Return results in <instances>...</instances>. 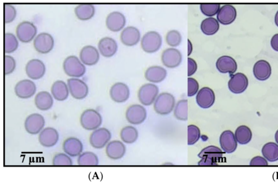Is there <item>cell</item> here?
I'll return each mask as SVG.
<instances>
[{
	"mask_svg": "<svg viewBox=\"0 0 278 183\" xmlns=\"http://www.w3.org/2000/svg\"><path fill=\"white\" fill-rule=\"evenodd\" d=\"M4 52L5 54L13 52L17 50L18 42L14 34L11 33H6L4 36Z\"/></svg>",
	"mask_w": 278,
	"mask_h": 183,
	"instance_id": "40",
	"label": "cell"
},
{
	"mask_svg": "<svg viewBox=\"0 0 278 183\" xmlns=\"http://www.w3.org/2000/svg\"><path fill=\"white\" fill-rule=\"evenodd\" d=\"M53 97L59 102H63L69 94V90L67 84L63 80L55 81L51 87Z\"/></svg>",
	"mask_w": 278,
	"mask_h": 183,
	"instance_id": "32",
	"label": "cell"
},
{
	"mask_svg": "<svg viewBox=\"0 0 278 183\" xmlns=\"http://www.w3.org/2000/svg\"><path fill=\"white\" fill-rule=\"evenodd\" d=\"M147 117V112L145 107L140 104L129 106L126 112V118L128 122L132 124H140L143 123Z\"/></svg>",
	"mask_w": 278,
	"mask_h": 183,
	"instance_id": "12",
	"label": "cell"
},
{
	"mask_svg": "<svg viewBox=\"0 0 278 183\" xmlns=\"http://www.w3.org/2000/svg\"><path fill=\"white\" fill-rule=\"evenodd\" d=\"M248 86V78L245 74L241 72L233 75L228 82V88L234 94H239L244 92Z\"/></svg>",
	"mask_w": 278,
	"mask_h": 183,
	"instance_id": "15",
	"label": "cell"
},
{
	"mask_svg": "<svg viewBox=\"0 0 278 183\" xmlns=\"http://www.w3.org/2000/svg\"><path fill=\"white\" fill-rule=\"evenodd\" d=\"M59 140L57 130L52 128H46L40 132L39 142L42 146L51 148L56 144Z\"/></svg>",
	"mask_w": 278,
	"mask_h": 183,
	"instance_id": "24",
	"label": "cell"
},
{
	"mask_svg": "<svg viewBox=\"0 0 278 183\" xmlns=\"http://www.w3.org/2000/svg\"><path fill=\"white\" fill-rule=\"evenodd\" d=\"M220 144L222 150L227 154H232L236 150L238 142L233 132L230 130L222 132L220 137Z\"/></svg>",
	"mask_w": 278,
	"mask_h": 183,
	"instance_id": "19",
	"label": "cell"
},
{
	"mask_svg": "<svg viewBox=\"0 0 278 183\" xmlns=\"http://www.w3.org/2000/svg\"><path fill=\"white\" fill-rule=\"evenodd\" d=\"M216 68L222 74H233L238 69V64L236 60L229 56H220L216 63Z\"/></svg>",
	"mask_w": 278,
	"mask_h": 183,
	"instance_id": "25",
	"label": "cell"
},
{
	"mask_svg": "<svg viewBox=\"0 0 278 183\" xmlns=\"http://www.w3.org/2000/svg\"><path fill=\"white\" fill-rule=\"evenodd\" d=\"M182 37L180 32L177 30H171L168 32L166 36V42L172 47H176L180 45Z\"/></svg>",
	"mask_w": 278,
	"mask_h": 183,
	"instance_id": "41",
	"label": "cell"
},
{
	"mask_svg": "<svg viewBox=\"0 0 278 183\" xmlns=\"http://www.w3.org/2000/svg\"><path fill=\"white\" fill-rule=\"evenodd\" d=\"M37 28L32 22L24 21L18 24L16 28V34L18 40L23 42H29L36 36Z\"/></svg>",
	"mask_w": 278,
	"mask_h": 183,
	"instance_id": "7",
	"label": "cell"
},
{
	"mask_svg": "<svg viewBox=\"0 0 278 183\" xmlns=\"http://www.w3.org/2000/svg\"><path fill=\"white\" fill-rule=\"evenodd\" d=\"M99 52L105 58H111L117 52L118 46L112 38L106 36L103 38L98 44Z\"/></svg>",
	"mask_w": 278,
	"mask_h": 183,
	"instance_id": "23",
	"label": "cell"
},
{
	"mask_svg": "<svg viewBox=\"0 0 278 183\" xmlns=\"http://www.w3.org/2000/svg\"><path fill=\"white\" fill-rule=\"evenodd\" d=\"M111 138H112V134L108 129L100 128L92 132L89 141L92 148L102 149L108 144Z\"/></svg>",
	"mask_w": 278,
	"mask_h": 183,
	"instance_id": "8",
	"label": "cell"
},
{
	"mask_svg": "<svg viewBox=\"0 0 278 183\" xmlns=\"http://www.w3.org/2000/svg\"><path fill=\"white\" fill-rule=\"evenodd\" d=\"M54 45L53 36L47 32L37 35L33 41V46L37 52L46 54L51 51Z\"/></svg>",
	"mask_w": 278,
	"mask_h": 183,
	"instance_id": "10",
	"label": "cell"
},
{
	"mask_svg": "<svg viewBox=\"0 0 278 183\" xmlns=\"http://www.w3.org/2000/svg\"><path fill=\"white\" fill-rule=\"evenodd\" d=\"M237 11L233 5L225 4L221 8L217 14L218 20L222 24L227 25L236 20Z\"/></svg>",
	"mask_w": 278,
	"mask_h": 183,
	"instance_id": "27",
	"label": "cell"
},
{
	"mask_svg": "<svg viewBox=\"0 0 278 183\" xmlns=\"http://www.w3.org/2000/svg\"><path fill=\"white\" fill-rule=\"evenodd\" d=\"M4 73L5 75L11 74L16 68V62L13 56L6 55L4 58Z\"/></svg>",
	"mask_w": 278,
	"mask_h": 183,
	"instance_id": "46",
	"label": "cell"
},
{
	"mask_svg": "<svg viewBox=\"0 0 278 183\" xmlns=\"http://www.w3.org/2000/svg\"><path fill=\"white\" fill-rule=\"evenodd\" d=\"M130 96V90L125 84L118 82L112 86L110 90V98L117 103L126 102Z\"/></svg>",
	"mask_w": 278,
	"mask_h": 183,
	"instance_id": "17",
	"label": "cell"
},
{
	"mask_svg": "<svg viewBox=\"0 0 278 183\" xmlns=\"http://www.w3.org/2000/svg\"><path fill=\"white\" fill-rule=\"evenodd\" d=\"M138 136V130L131 126L123 128L120 132L121 140L128 144H131L137 141Z\"/></svg>",
	"mask_w": 278,
	"mask_h": 183,
	"instance_id": "37",
	"label": "cell"
},
{
	"mask_svg": "<svg viewBox=\"0 0 278 183\" xmlns=\"http://www.w3.org/2000/svg\"><path fill=\"white\" fill-rule=\"evenodd\" d=\"M79 56L84 64L92 66L100 60V53L94 46H86L81 49Z\"/></svg>",
	"mask_w": 278,
	"mask_h": 183,
	"instance_id": "21",
	"label": "cell"
},
{
	"mask_svg": "<svg viewBox=\"0 0 278 183\" xmlns=\"http://www.w3.org/2000/svg\"><path fill=\"white\" fill-rule=\"evenodd\" d=\"M262 154L268 161L275 162L278 160V144L273 142L266 144L262 148Z\"/></svg>",
	"mask_w": 278,
	"mask_h": 183,
	"instance_id": "35",
	"label": "cell"
},
{
	"mask_svg": "<svg viewBox=\"0 0 278 183\" xmlns=\"http://www.w3.org/2000/svg\"><path fill=\"white\" fill-rule=\"evenodd\" d=\"M271 45L275 51L278 52V34H275L272 38L271 40Z\"/></svg>",
	"mask_w": 278,
	"mask_h": 183,
	"instance_id": "50",
	"label": "cell"
},
{
	"mask_svg": "<svg viewBox=\"0 0 278 183\" xmlns=\"http://www.w3.org/2000/svg\"><path fill=\"white\" fill-rule=\"evenodd\" d=\"M34 102L37 108L46 111L52 108L53 104V97L47 92H40L36 94Z\"/></svg>",
	"mask_w": 278,
	"mask_h": 183,
	"instance_id": "31",
	"label": "cell"
},
{
	"mask_svg": "<svg viewBox=\"0 0 278 183\" xmlns=\"http://www.w3.org/2000/svg\"><path fill=\"white\" fill-rule=\"evenodd\" d=\"M64 152L72 157L81 154L83 150V145L81 140L76 138H67L63 144Z\"/></svg>",
	"mask_w": 278,
	"mask_h": 183,
	"instance_id": "26",
	"label": "cell"
},
{
	"mask_svg": "<svg viewBox=\"0 0 278 183\" xmlns=\"http://www.w3.org/2000/svg\"><path fill=\"white\" fill-rule=\"evenodd\" d=\"M174 116L179 120H187L188 118V102L187 100H179L175 107Z\"/></svg>",
	"mask_w": 278,
	"mask_h": 183,
	"instance_id": "38",
	"label": "cell"
},
{
	"mask_svg": "<svg viewBox=\"0 0 278 183\" xmlns=\"http://www.w3.org/2000/svg\"><path fill=\"white\" fill-rule=\"evenodd\" d=\"M275 140L277 144H278V130L276 132L275 134Z\"/></svg>",
	"mask_w": 278,
	"mask_h": 183,
	"instance_id": "53",
	"label": "cell"
},
{
	"mask_svg": "<svg viewBox=\"0 0 278 183\" xmlns=\"http://www.w3.org/2000/svg\"><path fill=\"white\" fill-rule=\"evenodd\" d=\"M196 102L201 108L208 109L211 108L215 102L214 92L209 87H203L198 92L196 98Z\"/></svg>",
	"mask_w": 278,
	"mask_h": 183,
	"instance_id": "18",
	"label": "cell"
},
{
	"mask_svg": "<svg viewBox=\"0 0 278 183\" xmlns=\"http://www.w3.org/2000/svg\"><path fill=\"white\" fill-rule=\"evenodd\" d=\"M106 26L113 32H119L124 28L126 18L122 12L117 11L111 12L106 18Z\"/></svg>",
	"mask_w": 278,
	"mask_h": 183,
	"instance_id": "20",
	"label": "cell"
},
{
	"mask_svg": "<svg viewBox=\"0 0 278 183\" xmlns=\"http://www.w3.org/2000/svg\"><path fill=\"white\" fill-rule=\"evenodd\" d=\"M141 38L140 30L134 26H128L123 29L120 35V40L125 46H133L139 42Z\"/></svg>",
	"mask_w": 278,
	"mask_h": 183,
	"instance_id": "22",
	"label": "cell"
},
{
	"mask_svg": "<svg viewBox=\"0 0 278 183\" xmlns=\"http://www.w3.org/2000/svg\"><path fill=\"white\" fill-rule=\"evenodd\" d=\"M63 69L65 73L73 78H81L86 72V68L77 56H70L63 62Z\"/></svg>",
	"mask_w": 278,
	"mask_h": 183,
	"instance_id": "3",
	"label": "cell"
},
{
	"mask_svg": "<svg viewBox=\"0 0 278 183\" xmlns=\"http://www.w3.org/2000/svg\"><path fill=\"white\" fill-rule=\"evenodd\" d=\"M106 152L110 159L118 160L125 156L126 148L121 142L114 140L107 144Z\"/></svg>",
	"mask_w": 278,
	"mask_h": 183,
	"instance_id": "28",
	"label": "cell"
},
{
	"mask_svg": "<svg viewBox=\"0 0 278 183\" xmlns=\"http://www.w3.org/2000/svg\"><path fill=\"white\" fill-rule=\"evenodd\" d=\"M220 28L219 22L213 17L203 20L201 24L202 32L207 36H212L217 33Z\"/></svg>",
	"mask_w": 278,
	"mask_h": 183,
	"instance_id": "34",
	"label": "cell"
},
{
	"mask_svg": "<svg viewBox=\"0 0 278 183\" xmlns=\"http://www.w3.org/2000/svg\"><path fill=\"white\" fill-rule=\"evenodd\" d=\"M14 90L18 98L26 99L34 96L36 90V87L31 80H23L17 83Z\"/></svg>",
	"mask_w": 278,
	"mask_h": 183,
	"instance_id": "16",
	"label": "cell"
},
{
	"mask_svg": "<svg viewBox=\"0 0 278 183\" xmlns=\"http://www.w3.org/2000/svg\"><path fill=\"white\" fill-rule=\"evenodd\" d=\"M162 37L156 31H148L142 38L141 46L148 54L157 52L162 45Z\"/></svg>",
	"mask_w": 278,
	"mask_h": 183,
	"instance_id": "4",
	"label": "cell"
},
{
	"mask_svg": "<svg viewBox=\"0 0 278 183\" xmlns=\"http://www.w3.org/2000/svg\"><path fill=\"white\" fill-rule=\"evenodd\" d=\"M54 166H71L72 162L70 158L64 154H58L55 155L52 160Z\"/></svg>",
	"mask_w": 278,
	"mask_h": 183,
	"instance_id": "44",
	"label": "cell"
},
{
	"mask_svg": "<svg viewBox=\"0 0 278 183\" xmlns=\"http://www.w3.org/2000/svg\"><path fill=\"white\" fill-rule=\"evenodd\" d=\"M45 124V118L38 113L29 115L24 122V128L29 134L36 135L39 134Z\"/></svg>",
	"mask_w": 278,
	"mask_h": 183,
	"instance_id": "11",
	"label": "cell"
},
{
	"mask_svg": "<svg viewBox=\"0 0 278 183\" xmlns=\"http://www.w3.org/2000/svg\"><path fill=\"white\" fill-rule=\"evenodd\" d=\"M166 69L160 66H152L148 68L145 73V78L151 83L158 84L163 82L166 78Z\"/></svg>",
	"mask_w": 278,
	"mask_h": 183,
	"instance_id": "30",
	"label": "cell"
},
{
	"mask_svg": "<svg viewBox=\"0 0 278 183\" xmlns=\"http://www.w3.org/2000/svg\"><path fill=\"white\" fill-rule=\"evenodd\" d=\"M75 14L79 20H87L93 17L95 12V6L91 4L77 5L75 9Z\"/></svg>",
	"mask_w": 278,
	"mask_h": 183,
	"instance_id": "33",
	"label": "cell"
},
{
	"mask_svg": "<svg viewBox=\"0 0 278 183\" xmlns=\"http://www.w3.org/2000/svg\"><path fill=\"white\" fill-rule=\"evenodd\" d=\"M223 154V151L217 146L206 147L198 156L201 159L198 164L202 166L216 165L222 159Z\"/></svg>",
	"mask_w": 278,
	"mask_h": 183,
	"instance_id": "2",
	"label": "cell"
},
{
	"mask_svg": "<svg viewBox=\"0 0 278 183\" xmlns=\"http://www.w3.org/2000/svg\"><path fill=\"white\" fill-rule=\"evenodd\" d=\"M188 144L189 145H193L199 140L201 136V131L197 126L191 124L188 126Z\"/></svg>",
	"mask_w": 278,
	"mask_h": 183,
	"instance_id": "43",
	"label": "cell"
},
{
	"mask_svg": "<svg viewBox=\"0 0 278 183\" xmlns=\"http://www.w3.org/2000/svg\"><path fill=\"white\" fill-rule=\"evenodd\" d=\"M67 86L71 96L77 100H82L88 96L89 88L84 81L77 78L67 80Z\"/></svg>",
	"mask_w": 278,
	"mask_h": 183,
	"instance_id": "9",
	"label": "cell"
},
{
	"mask_svg": "<svg viewBox=\"0 0 278 183\" xmlns=\"http://www.w3.org/2000/svg\"><path fill=\"white\" fill-rule=\"evenodd\" d=\"M268 164V160L261 156L253 158L250 162V165L252 166H267Z\"/></svg>",
	"mask_w": 278,
	"mask_h": 183,
	"instance_id": "48",
	"label": "cell"
},
{
	"mask_svg": "<svg viewBox=\"0 0 278 183\" xmlns=\"http://www.w3.org/2000/svg\"><path fill=\"white\" fill-rule=\"evenodd\" d=\"M199 84L195 78H188V96L192 97L199 92Z\"/></svg>",
	"mask_w": 278,
	"mask_h": 183,
	"instance_id": "47",
	"label": "cell"
},
{
	"mask_svg": "<svg viewBox=\"0 0 278 183\" xmlns=\"http://www.w3.org/2000/svg\"><path fill=\"white\" fill-rule=\"evenodd\" d=\"M159 92V88L155 84H147L142 86L138 94L140 102L146 106L152 105L158 96Z\"/></svg>",
	"mask_w": 278,
	"mask_h": 183,
	"instance_id": "6",
	"label": "cell"
},
{
	"mask_svg": "<svg viewBox=\"0 0 278 183\" xmlns=\"http://www.w3.org/2000/svg\"><path fill=\"white\" fill-rule=\"evenodd\" d=\"M176 100L169 92H163L159 94L154 102V110L159 115H168L174 110Z\"/></svg>",
	"mask_w": 278,
	"mask_h": 183,
	"instance_id": "1",
	"label": "cell"
},
{
	"mask_svg": "<svg viewBox=\"0 0 278 183\" xmlns=\"http://www.w3.org/2000/svg\"><path fill=\"white\" fill-rule=\"evenodd\" d=\"M4 22L6 24L13 22L16 16V10L14 6L9 4L4 6Z\"/></svg>",
	"mask_w": 278,
	"mask_h": 183,
	"instance_id": "45",
	"label": "cell"
},
{
	"mask_svg": "<svg viewBox=\"0 0 278 183\" xmlns=\"http://www.w3.org/2000/svg\"><path fill=\"white\" fill-rule=\"evenodd\" d=\"M25 68L28 78L34 80L41 78L46 72L44 63L38 59H33L28 61Z\"/></svg>",
	"mask_w": 278,
	"mask_h": 183,
	"instance_id": "14",
	"label": "cell"
},
{
	"mask_svg": "<svg viewBox=\"0 0 278 183\" xmlns=\"http://www.w3.org/2000/svg\"><path fill=\"white\" fill-rule=\"evenodd\" d=\"M275 23H276L277 26L278 27V10L276 12V16H275Z\"/></svg>",
	"mask_w": 278,
	"mask_h": 183,
	"instance_id": "52",
	"label": "cell"
},
{
	"mask_svg": "<svg viewBox=\"0 0 278 183\" xmlns=\"http://www.w3.org/2000/svg\"><path fill=\"white\" fill-rule=\"evenodd\" d=\"M193 44L191 41L188 40V56H189L193 52Z\"/></svg>",
	"mask_w": 278,
	"mask_h": 183,
	"instance_id": "51",
	"label": "cell"
},
{
	"mask_svg": "<svg viewBox=\"0 0 278 183\" xmlns=\"http://www.w3.org/2000/svg\"><path fill=\"white\" fill-rule=\"evenodd\" d=\"M162 62L164 66L175 68L181 64L182 54L180 50L175 48H166L162 54Z\"/></svg>",
	"mask_w": 278,
	"mask_h": 183,
	"instance_id": "13",
	"label": "cell"
},
{
	"mask_svg": "<svg viewBox=\"0 0 278 183\" xmlns=\"http://www.w3.org/2000/svg\"><path fill=\"white\" fill-rule=\"evenodd\" d=\"M221 8L220 4H202L200 9L204 15L208 16H213L218 14Z\"/></svg>",
	"mask_w": 278,
	"mask_h": 183,
	"instance_id": "42",
	"label": "cell"
},
{
	"mask_svg": "<svg viewBox=\"0 0 278 183\" xmlns=\"http://www.w3.org/2000/svg\"><path fill=\"white\" fill-rule=\"evenodd\" d=\"M188 76L193 75L197 70L196 62L193 58H188Z\"/></svg>",
	"mask_w": 278,
	"mask_h": 183,
	"instance_id": "49",
	"label": "cell"
},
{
	"mask_svg": "<svg viewBox=\"0 0 278 183\" xmlns=\"http://www.w3.org/2000/svg\"><path fill=\"white\" fill-rule=\"evenodd\" d=\"M77 163L80 166H97L99 160L93 152H85L79 156Z\"/></svg>",
	"mask_w": 278,
	"mask_h": 183,
	"instance_id": "39",
	"label": "cell"
},
{
	"mask_svg": "<svg viewBox=\"0 0 278 183\" xmlns=\"http://www.w3.org/2000/svg\"><path fill=\"white\" fill-rule=\"evenodd\" d=\"M80 122L86 130H94L100 127L102 118L97 111L88 109L84 110L80 118Z\"/></svg>",
	"mask_w": 278,
	"mask_h": 183,
	"instance_id": "5",
	"label": "cell"
},
{
	"mask_svg": "<svg viewBox=\"0 0 278 183\" xmlns=\"http://www.w3.org/2000/svg\"><path fill=\"white\" fill-rule=\"evenodd\" d=\"M271 73V65L267 60H258L253 67V74L259 80L264 81L267 80L270 78Z\"/></svg>",
	"mask_w": 278,
	"mask_h": 183,
	"instance_id": "29",
	"label": "cell"
},
{
	"mask_svg": "<svg viewBox=\"0 0 278 183\" xmlns=\"http://www.w3.org/2000/svg\"><path fill=\"white\" fill-rule=\"evenodd\" d=\"M235 136L240 144H246L249 143L252 138V132L251 129L245 125L239 126L235 132Z\"/></svg>",
	"mask_w": 278,
	"mask_h": 183,
	"instance_id": "36",
	"label": "cell"
}]
</instances>
